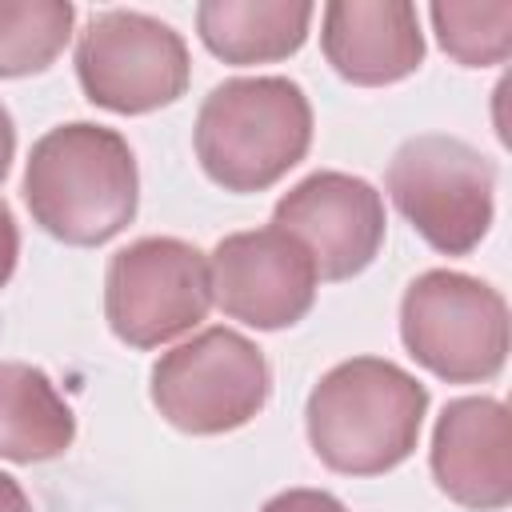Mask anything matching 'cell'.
I'll return each instance as SVG.
<instances>
[{"mask_svg":"<svg viewBox=\"0 0 512 512\" xmlns=\"http://www.w3.org/2000/svg\"><path fill=\"white\" fill-rule=\"evenodd\" d=\"M212 308L208 256L176 236H144L108 260L104 316L132 348H160L192 332Z\"/></svg>","mask_w":512,"mask_h":512,"instance_id":"8","label":"cell"},{"mask_svg":"<svg viewBox=\"0 0 512 512\" xmlns=\"http://www.w3.org/2000/svg\"><path fill=\"white\" fill-rule=\"evenodd\" d=\"M196 160L228 192H264L308 156L312 104L288 76H236L196 112Z\"/></svg>","mask_w":512,"mask_h":512,"instance_id":"3","label":"cell"},{"mask_svg":"<svg viewBox=\"0 0 512 512\" xmlns=\"http://www.w3.org/2000/svg\"><path fill=\"white\" fill-rule=\"evenodd\" d=\"M400 340L432 376L480 384L508 360V304L492 284L468 272L432 268L404 288Z\"/></svg>","mask_w":512,"mask_h":512,"instance_id":"5","label":"cell"},{"mask_svg":"<svg viewBox=\"0 0 512 512\" xmlns=\"http://www.w3.org/2000/svg\"><path fill=\"white\" fill-rule=\"evenodd\" d=\"M260 512H348L332 492L320 488H288L280 496H272Z\"/></svg>","mask_w":512,"mask_h":512,"instance_id":"17","label":"cell"},{"mask_svg":"<svg viewBox=\"0 0 512 512\" xmlns=\"http://www.w3.org/2000/svg\"><path fill=\"white\" fill-rule=\"evenodd\" d=\"M384 200L352 172H312L288 188L272 208V228L300 240L320 280H348L364 272L384 244Z\"/></svg>","mask_w":512,"mask_h":512,"instance_id":"10","label":"cell"},{"mask_svg":"<svg viewBox=\"0 0 512 512\" xmlns=\"http://www.w3.org/2000/svg\"><path fill=\"white\" fill-rule=\"evenodd\" d=\"M312 24L304 0H204L196 8V32L224 64H268L292 56Z\"/></svg>","mask_w":512,"mask_h":512,"instance_id":"13","label":"cell"},{"mask_svg":"<svg viewBox=\"0 0 512 512\" xmlns=\"http://www.w3.org/2000/svg\"><path fill=\"white\" fill-rule=\"evenodd\" d=\"M72 24L68 0H0V76L44 72L64 52Z\"/></svg>","mask_w":512,"mask_h":512,"instance_id":"15","label":"cell"},{"mask_svg":"<svg viewBox=\"0 0 512 512\" xmlns=\"http://www.w3.org/2000/svg\"><path fill=\"white\" fill-rule=\"evenodd\" d=\"M0 512H32V504H28L24 488H20L8 472H0Z\"/></svg>","mask_w":512,"mask_h":512,"instance_id":"19","label":"cell"},{"mask_svg":"<svg viewBox=\"0 0 512 512\" xmlns=\"http://www.w3.org/2000/svg\"><path fill=\"white\" fill-rule=\"evenodd\" d=\"M76 416L48 372L0 360V460L36 464L72 448Z\"/></svg>","mask_w":512,"mask_h":512,"instance_id":"14","label":"cell"},{"mask_svg":"<svg viewBox=\"0 0 512 512\" xmlns=\"http://www.w3.org/2000/svg\"><path fill=\"white\" fill-rule=\"evenodd\" d=\"M432 480L436 488L472 508L496 512L512 500V424L508 408L492 396L452 400L432 428Z\"/></svg>","mask_w":512,"mask_h":512,"instance_id":"11","label":"cell"},{"mask_svg":"<svg viewBox=\"0 0 512 512\" xmlns=\"http://www.w3.org/2000/svg\"><path fill=\"white\" fill-rule=\"evenodd\" d=\"M188 48L180 32L148 12L104 8L76 40V76L96 108L140 116L184 96Z\"/></svg>","mask_w":512,"mask_h":512,"instance_id":"7","label":"cell"},{"mask_svg":"<svg viewBox=\"0 0 512 512\" xmlns=\"http://www.w3.org/2000/svg\"><path fill=\"white\" fill-rule=\"evenodd\" d=\"M428 16L440 48L464 68H488L512 52V0L432 4Z\"/></svg>","mask_w":512,"mask_h":512,"instance_id":"16","label":"cell"},{"mask_svg":"<svg viewBox=\"0 0 512 512\" xmlns=\"http://www.w3.org/2000/svg\"><path fill=\"white\" fill-rule=\"evenodd\" d=\"M268 388L264 352L232 328H204L152 364V404L172 428L192 436L248 424L264 408Z\"/></svg>","mask_w":512,"mask_h":512,"instance_id":"6","label":"cell"},{"mask_svg":"<svg viewBox=\"0 0 512 512\" xmlns=\"http://www.w3.org/2000/svg\"><path fill=\"white\" fill-rule=\"evenodd\" d=\"M12 156H16V128H12V116H8V108L0 104V180L8 176V164H12Z\"/></svg>","mask_w":512,"mask_h":512,"instance_id":"20","label":"cell"},{"mask_svg":"<svg viewBox=\"0 0 512 512\" xmlns=\"http://www.w3.org/2000/svg\"><path fill=\"white\" fill-rule=\"evenodd\" d=\"M392 204L444 256L472 252L496 212V168L460 136L424 132L404 140L384 172Z\"/></svg>","mask_w":512,"mask_h":512,"instance_id":"4","label":"cell"},{"mask_svg":"<svg viewBox=\"0 0 512 512\" xmlns=\"http://www.w3.org/2000/svg\"><path fill=\"white\" fill-rule=\"evenodd\" d=\"M320 48L348 84L380 88L412 76L424 60L420 16L404 0H332Z\"/></svg>","mask_w":512,"mask_h":512,"instance_id":"12","label":"cell"},{"mask_svg":"<svg viewBox=\"0 0 512 512\" xmlns=\"http://www.w3.org/2000/svg\"><path fill=\"white\" fill-rule=\"evenodd\" d=\"M24 200L48 236L96 248L120 236L136 216V156L116 128L88 120L60 124L28 152Z\"/></svg>","mask_w":512,"mask_h":512,"instance_id":"1","label":"cell"},{"mask_svg":"<svg viewBox=\"0 0 512 512\" xmlns=\"http://www.w3.org/2000/svg\"><path fill=\"white\" fill-rule=\"evenodd\" d=\"M212 304H220L232 320L276 332L292 328L316 304V264L280 228L232 232L208 256Z\"/></svg>","mask_w":512,"mask_h":512,"instance_id":"9","label":"cell"},{"mask_svg":"<svg viewBox=\"0 0 512 512\" xmlns=\"http://www.w3.org/2000/svg\"><path fill=\"white\" fill-rule=\"evenodd\" d=\"M16 256H20V232H16L12 208L0 200V288L12 280V272H16Z\"/></svg>","mask_w":512,"mask_h":512,"instance_id":"18","label":"cell"},{"mask_svg":"<svg viewBox=\"0 0 512 512\" xmlns=\"http://www.w3.org/2000/svg\"><path fill=\"white\" fill-rule=\"evenodd\" d=\"M428 388L392 360L352 356L320 376L304 424L312 452L344 476H380L420 440Z\"/></svg>","mask_w":512,"mask_h":512,"instance_id":"2","label":"cell"}]
</instances>
